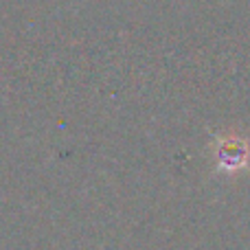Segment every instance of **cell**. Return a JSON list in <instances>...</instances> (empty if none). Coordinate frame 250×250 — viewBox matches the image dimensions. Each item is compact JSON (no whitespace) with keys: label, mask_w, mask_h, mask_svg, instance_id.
Listing matches in <instances>:
<instances>
[{"label":"cell","mask_w":250,"mask_h":250,"mask_svg":"<svg viewBox=\"0 0 250 250\" xmlns=\"http://www.w3.org/2000/svg\"><path fill=\"white\" fill-rule=\"evenodd\" d=\"M215 158H217V163H220L222 169L235 171V169L246 165L248 147H246V143L239 141V138H224V141H220V145H217Z\"/></svg>","instance_id":"6da1fadb"}]
</instances>
